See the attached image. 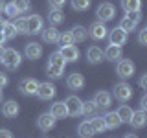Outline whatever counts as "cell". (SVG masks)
<instances>
[{
  "label": "cell",
  "mask_w": 147,
  "mask_h": 138,
  "mask_svg": "<svg viewBox=\"0 0 147 138\" xmlns=\"http://www.w3.org/2000/svg\"><path fill=\"white\" fill-rule=\"evenodd\" d=\"M86 59H88L90 64H98L103 61V50L98 48V46H90L88 50H86Z\"/></svg>",
  "instance_id": "18"
},
{
  "label": "cell",
  "mask_w": 147,
  "mask_h": 138,
  "mask_svg": "<svg viewBox=\"0 0 147 138\" xmlns=\"http://www.w3.org/2000/svg\"><path fill=\"white\" fill-rule=\"evenodd\" d=\"M4 6H6V2H4V0H0V13L4 11Z\"/></svg>",
  "instance_id": "47"
},
{
  "label": "cell",
  "mask_w": 147,
  "mask_h": 138,
  "mask_svg": "<svg viewBox=\"0 0 147 138\" xmlns=\"http://www.w3.org/2000/svg\"><path fill=\"white\" fill-rule=\"evenodd\" d=\"M145 109H147V96L144 94L142 99H140V110H145Z\"/></svg>",
  "instance_id": "44"
},
{
  "label": "cell",
  "mask_w": 147,
  "mask_h": 138,
  "mask_svg": "<svg viewBox=\"0 0 147 138\" xmlns=\"http://www.w3.org/2000/svg\"><path fill=\"white\" fill-rule=\"evenodd\" d=\"M90 127H92V131L94 133H103L105 129V122H103V116H94L90 120Z\"/></svg>",
  "instance_id": "31"
},
{
  "label": "cell",
  "mask_w": 147,
  "mask_h": 138,
  "mask_svg": "<svg viewBox=\"0 0 147 138\" xmlns=\"http://www.w3.org/2000/svg\"><path fill=\"white\" fill-rule=\"evenodd\" d=\"M103 57L107 59V61H118V59H121V48H119V46H114V44H109L107 50L103 52Z\"/></svg>",
  "instance_id": "21"
},
{
  "label": "cell",
  "mask_w": 147,
  "mask_h": 138,
  "mask_svg": "<svg viewBox=\"0 0 147 138\" xmlns=\"http://www.w3.org/2000/svg\"><path fill=\"white\" fill-rule=\"evenodd\" d=\"M40 30H42V18H40V15H30L26 18V33L37 35V33H40Z\"/></svg>",
  "instance_id": "10"
},
{
  "label": "cell",
  "mask_w": 147,
  "mask_h": 138,
  "mask_svg": "<svg viewBox=\"0 0 147 138\" xmlns=\"http://www.w3.org/2000/svg\"><path fill=\"white\" fill-rule=\"evenodd\" d=\"M127 17L131 18L132 22H136V24L142 20V13H140V11H136V13H127Z\"/></svg>",
  "instance_id": "41"
},
{
  "label": "cell",
  "mask_w": 147,
  "mask_h": 138,
  "mask_svg": "<svg viewBox=\"0 0 147 138\" xmlns=\"http://www.w3.org/2000/svg\"><path fill=\"white\" fill-rule=\"evenodd\" d=\"M13 6L18 9V13H26L30 9V0H13Z\"/></svg>",
  "instance_id": "36"
},
{
  "label": "cell",
  "mask_w": 147,
  "mask_h": 138,
  "mask_svg": "<svg viewBox=\"0 0 147 138\" xmlns=\"http://www.w3.org/2000/svg\"><path fill=\"white\" fill-rule=\"evenodd\" d=\"M50 114L55 118V120H63L68 116L66 112V105H64V101H57V103H52V107H50Z\"/></svg>",
  "instance_id": "17"
},
{
  "label": "cell",
  "mask_w": 147,
  "mask_h": 138,
  "mask_svg": "<svg viewBox=\"0 0 147 138\" xmlns=\"http://www.w3.org/2000/svg\"><path fill=\"white\" fill-rule=\"evenodd\" d=\"M50 6H52V9H61L64 4H66V0H48Z\"/></svg>",
  "instance_id": "40"
},
{
  "label": "cell",
  "mask_w": 147,
  "mask_h": 138,
  "mask_svg": "<svg viewBox=\"0 0 147 138\" xmlns=\"http://www.w3.org/2000/svg\"><path fill=\"white\" fill-rule=\"evenodd\" d=\"M112 94H114V98H116L118 101H121V103H125V101H129V99L132 98V87L129 85V83L121 81V83H118V85L114 87Z\"/></svg>",
  "instance_id": "2"
},
{
  "label": "cell",
  "mask_w": 147,
  "mask_h": 138,
  "mask_svg": "<svg viewBox=\"0 0 147 138\" xmlns=\"http://www.w3.org/2000/svg\"><path fill=\"white\" fill-rule=\"evenodd\" d=\"M2 55H4V46H0V61H2Z\"/></svg>",
  "instance_id": "48"
},
{
  "label": "cell",
  "mask_w": 147,
  "mask_h": 138,
  "mask_svg": "<svg viewBox=\"0 0 147 138\" xmlns=\"http://www.w3.org/2000/svg\"><path fill=\"white\" fill-rule=\"evenodd\" d=\"M4 43H6V39H4V33H2V30H0V46H4Z\"/></svg>",
  "instance_id": "46"
},
{
  "label": "cell",
  "mask_w": 147,
  "mask_h": 138,
  "mask_svg": "<svg viewBox=\"0 0 147 138\" xmlns=\"http://www.w3.org/2000/svg\"><path fill=\"white\" fill-rule=\"evenodd\" d=\"M123 138H138V136H136V135H125Z\"/></svg>",
  "instance_id": "49"
},
{
  "label": "cell",
  "mask_w": 147,
  "mask_h": 138,
  "mask_svg": "<svg viewBox=\"0 0 147 138\" xmlns=\"http://www.w3.org/2000/svg\"><path fill=\"white\" fill-rule=\"evenodd\" d=\"M86 31H88V35H90L94 41H103V39H107V35H109L107 26H105V22H101V20L94 22V24H92Z\"/></svg>",
  "instance_id": "7"
},
{
  "label": "cell",
  "mask_w": 147,
  "mask_h": 138,
  "mask_svg": "<svg viewBox=\"0 0 147 138\" xmlns=\"http://www.w3.org/2000/svg\"><path fill=\"white\" fill-rule=\"evenodd\" d=\"M121 7L125 13H136L142 9V0H121Z\"/></svg>",
  "instance_id": "25"
},
{
  "label": "cell",
  "mask_w": 147,
  "mask_h": 138,
  "mask_svg": "<svg viewBox=\"0 0 147 138\" xmlns=\"http://www.w3.org/2000/svg\"><path fill=\"white\" fill-rule=\"evenodd\" d=\"M103 122H105V127L107 129H116V127L121 125V120L118 118L116 110H109V112L103 116Z\"/></svg>",
  "instance_id": "19"
},
{
  "label": "cell",
  "mask_w": 147,
  "mask_h": 138,
  "mask_svg": "<svg viewBox=\"0 0 147 138\" xmlns=\"http://www.w3.org/2000/svg\"><path fill=\"white\" fill-rule=\"evenodd\" d=\"M57 43L61 46H66V44H74V39H72V33L70 31H64V33H59V39Z\"/></svg>",
  "instance_id": "35"
},
{
  "label": "cell",
  "mask_w": 147,
  "mask_h": 138,
  "mask_svg": "<svg viewBox=\"0 0 147 138\" xmlns=\"http://www.w3.org/2000/svg\"><path fill=\"white\" fill-rule=\"evenodd\" d=\"M39 85L40 83L35 79V77H24L20 83H18V89H20L22 94L26 96H35L37 90H39Z\"/></svg>",
  "instance_id": "3"
},
{
  "label": "cell",
  "mask_w": 147,
  "mask_h": 138,
  "mask_svg": "<svg viewBox=\"0 0 147 138\" xmlns=\"http://www.w3.org/2000/svg\"><path fill=\"white\" fill-rule=\"evenodd\" d=\"M48 64L50 66H55V68H63L64 70V66H66V61L59 55V52H55V53H52L50 55V59H48Z\"/></svg>",
  "instance_id": "30"
},
{
  "label": "cell",
  "mask_w": 147,
  "mask_h": 138,
  "mask_svg": "<svg viewBox=\"0 0 147 138\" xmlns=\"http://www.w3.org/2000/svg\"><path fill=\"white\" fill-rule=\"evenodd\" d=\"M64 105H66V112L68 116H79L81 114V105H83V99L77 98V96H68L64 99Z\"/></svg>",
  "instance_id": "5"
},
{
  "label": "cell",
  "mask_w": 147,
  "mask_h": 138,
  "mask_svg": "<svg viewBox=\"0 0 147 138\" xmlns=\"http://www.w3.org/2000/svg\"><path fill=\"white\" fill-rule=\"evenodd\" d=\"M63 72H64L63 68H55V66H50V64L46 66V74H48L52 79H57V77H61V76H63Z\"/></svg>",
  "instance_id": "37"
},
{
  "label": "cell",
  "mask_w": 147,
  "mask_h": 138,
  "mask_svg": "<svg viewBox=\"0 0 147 138\" xmlns=\"http://www.w3.org/2000/svg\"><path fill=\"white\" fill-rule=\"evenodd\" d=\"M0 30H2L4 39H6V41H11V39H15V37L18 35L17 30H15V24H13V22H9V20L2 22V24H0Z\"/></svg>",
  "instance_id": "22"
},
{
  "label": "cell",
  "mask_w": 147,
  "mask_h": 138,
  "mask_svg": "<svg viewBox=\"0 0 147 138\" xmlns=\"http://www.w3.org/2000/svg\"><path fill=\"white\" fill-rule=\"evenodd\" d=\"M96 15H98V20L109 22V20H112V18H114V15H116V7H114L112 4H109V2H103V4L98 7Z\"/></svg>",
  "instance_id": "6"
},
{
  "label": "cell",
  "mask_w": 147,
  "mask_h": 138,
  "mask_svg": "<svg viewBox=\"0 0 147 138\" xmlns=\"http://www.w3.org/2000/svg\"><path fill=\"white\" fill-rule=\"evenodd\" d=\"M24 55L30 61H37V59H40V55H42V46L39 43H28L24 46Z\"/></svg>",
  "instance_id": "15"
},
{
  "label": "cell",
  "mask_w": 147,
  "mask_h": 138,
  "mask_svg": "<svg viewBox=\"0 0 147 138\" xmlns=\"http://www.w3.org/2000/svg\"><path fill=\"white\" fill-rule=\"evenodd\" d=\"M4 13H6L7 18H17V15H20V13H18V9L13 6V2H9V4L4 6Z\"/></svg>",
  "instance_id": "34"
},
{
  "label": "cell",
  "mask_w": 147,
  "mask_h": 138,
  "mask_svg": "<svg viewBox=\"0 0 147 138\" xmlns=\"http://www.w3.org/2000/svg\"><path fill=\"white\" fill-rule=\"evenodd\" d=\"M57 39H59V31L55 30V26H52V28H48V30L42 31V41H44V43L55 44V43H57Z\"/></svg>",
  "instance_id": "26"
},
{
  "label": "cell",
  "mask_w": 147,
  "mask_h": 138,
  "mask_svg": "<svg viewBox=\"0 0 147 138\" xmlns=\"http://www.w3.org/2000/svg\"><path fill=\"white\" fill-rule=\"evenodd\" d=\"M59 55H61L66 63H76L77 59H79V50L74 44H66V46H61V48H59Z\"/></svg>",
  "instance_id": "9"
},
{
  "label": "cell",
  "mask_w": 147,
  "mask_h": 138,
  "mask_svg": "<svg viewBox=\"0 0 147 138\" xmlns=\"http://www.w3.org/2000/svg\"><path fill=\"white\" fill-rule=\"evenodd\" d=\"M145 122H147V114H145V110H136V112H132V118H131V125L134 127V129H142L145 125Z\"/></svg>",
  "instance_id": "20"
},
{
  "label": "cell",
  "mask_w": 147,
  "mask_h": 138,
  "mask_svg": "<svg viewBox=\"0 0 147 138\" xmlns=\"http://www.w3.org/2000/svg\"><path fill=\"white\" fill-rule=\"evenodd\" d=\"M136 26H138V24H136V22H132L129 17H123L121 20H119V26H118V28H121L123 31H127V33H129V31H132Z\"/></svg>",
  "instance_id": "33"
},
{
  "label": "cell",
  "mask_w": 147,
  "mask_h": 138,
  "mask_svg": "<svg viewBox=\"0 0 147 138\" xmlns=\"http://www.w3.org/2000/svg\"><path fill=\"white\" fill-rule=\"evenodd\" d=\"M116 74H118L119 77H121V79L132 77V76H134V63L129 61V59H121V61H118Z\"/></svg>",
  "instance_id": "8"
},
{
  "label": "cell",
  "mask_w": 147,
  "mask_h": 138,
  "mask_svg": "<svg viewBox=\"0 0 147 138\" xmlns=\"http://www.w3.org/2000/svg\"><path fill=\"white\" fill-rule=\"evenodd\" d=\"M18 112H20V107H18V103L13 101V99H9V101H6V103L2 105V114L6 118H15Z\"/></svg>",
  "instance_id": "16"
},
{
  "label": "cell",
  "mask_w": 147,
  "mask_h": 138,
  "mask_svg": "<svg viewBox=\"0 0 147 138\" xmlns=\"http://www.w3.org/2000/svg\"><path fill=\"white\" fill-rule=\"evenodd\" d=\"M140 87L142 89H147V74H144V76L140 77Z\"/></svg>",
  "instance_id": "45"
},
{
  "label": "cell",
  "mask_w": 147,
  "mask_h": 138,
  "mask_svg": "<svg viewBox=\"0 0 147 138\" xmlns=\"http://www.w3.org/2000/svg\"><path fill=\"white\" fill-rule=\"evenodd\" d=\"M132 112H134V110L129 107V105H125V103H123V105H119L118 110H116V114H118V118L121 120V123H129V122H131Z\"/></svg>",
  "instance_id": "24"
},
{
  "label": "cell",
  "mask_w": 147,
  "mask_h": 138,
  "mask_svg": "<svg viewBox=\"0 0 147 138\" xmlns=\"http://www.w3.org/2000/svg\"><path fill=\"white\" fill-rule=\"evenodd\" d=\"M0 63H2L7 70H15V68L20 66L22 55L18 53L15 48H4V55H2V61Z\"/></svg>",
  "instance_id": "1"
},
{
  "label": "cell",
  "mask_w": 147,
  "mask_h": 138,
  "mask_svg": "<svg viewBox=\"0 0 147 138\" xmlns=\"http://www.w3.org/2000/svg\"><path fill=\"white\" fill-rule=\"evenodd\" d=\"M13 24H15L17 33H26V18H17Z\"/></svg>",
  "instance_id": "38"
},
{
  "label": "cell",
  "mask_w": 147,
  "mask_h": 138,
  "mask_svg": "<svg viewBox=\"0 0 147 138\" xmlns=\"http://www.w3.org/2000/svg\"><path fill=\"white\" fill-rule=\"evenodd\" d=\"M66 87L72 89V90H83V87H85V77H83V74L72 72L70 76L66 77Z\"/></svg>",
  "instance_id": "14"
},
{
  "label": "cell",
  "mask_w": 147,
  "mask_h": 138,
  "mask_svg": "<svg viewBox=\"0 0 147 138\" xmlns=\"http://www.w3.org/2000/svg\"><path fill=\"white\" fill-rule=\"evenodd\" d=\"M72 9L74 11H86V9L90 7L92 0H72Z\"/></svg>",
  "instance_id": "32"
},
{
  "label": "cell",
  "mask_w": 147,
  "mask_h": 138,
  "mask_svg": "<svg viewBox=\"0 0 147 138\" xmlns=\"http://www.w3.org/2000/svg\"><path fill=\"white\" fill-rule=\"evenodd\" d=\"M55 120L50 112H44V114H40L39 118H37V127L40 129V131H44V133H48V131H52V129L55 127Z\"/></svg>",
  "instance_id": "12"
},
{
  "label": "cell",
  "mask_w": 147,
  "mask_h": 138,
  "mask_svg": "<svg viewBox=\"0 0 147 138\" xmlns=\"http://www.w3.org/2000/svg\"><path fill=\"white\" fill-rule=\"evenodd\" d=\"M48 20H50L52 26H59V24H63V20H64V13L61 9H52V11L48 13Z\"/></svg>",
  "instance_id": "28"
},
{
  "label": "cell",
  "mask_w": 147,
  "mask_h": 138,
  "mask_svg": "<svg viewBox=\"0 0 147 138\" xmlns=\"http://www.w3.org/2000/svg\"><path fill=\"white\" fill-rule=\"evenodd\" d=\"M0 138H13V135L7 129H0Z\"/></svg>",
  "instance_id": "43"
},
{
  "label": "cell",
  "mask_w": 147,
  "mask_h": 138,
  "mask_svg": "<svg viewBox=\"0 0 147 138\" xmlns=\"http://www.w3.org/2000/svg\"><path fill=\"white\" fill-rule=\"evenodd\" d=\"M70 33H72L74 43H85L86 37H88V31H86V28H83V26H74L70 30Z\"/></svg>",
  "instance_id": "23"
},
{
  "label": "cell",
  "mask_w": 147,
  "mask_h": 138,
  "mask_svg": "<svg viewBox=\"0 0 147 138\" xmlns=\"http://www.w3.org/2000/svg\"><path fill=\"white\" fill-rule=\"evenodd\" d=\"M94 103H96L98 109H109L110 105H112V96H110V92H107V90H99V92H96V96H94Z\"/></svg>",
  "instance_id": "13"
},
{
  "label": "cell",
  "mask_w": 147,
  "mask_h": 138,
  "mask_svg": "<svg viewBox=\"0 0 147 138\" xmlns=\"http://www.w3.org/2000/svg\"><path fill=\"white\" fill-rule=\"evenodd\" d=\"M77 135H79L81 138H92V136L96 135V133L92 131L88 120H85V122H81V123H79V127H77Z\"/></svg>",
  "instance_id": "27"
},
{
  "label": "cell",
  "mask_w": 147,
  "mask_h": 138,
  "mask_svg": "<svg viewBox=\"0 0 147 138\" xmlns=\"http://www.w3.org/2000/svg\"><path fill=\"white\" fill-rule=\"evenodd\" d=\"M9 83V77H7V74H4V72H0V89H4Z\"/></svg>",
  "instance_id": "42"
},
{
  "label": "cell",
  "mask_w": 147,
  "mask_h": 138,
  "mask_svg": "<svg viewBox=\"0 0 147 138\" xmlns=\"http://www.w3.org/2000/svg\"><path fill=\"white\" fill-rule=\"evenodd\" d=\"M96 110H98V107H96L94 99L83 101V105H81V114H85V116H94Z\"/></svg>",
  "instance_id": "29"
},
{
  "label": "cell",
  "mask_w": 147,
  "mask_h": 138,
  "mask_svg": "<svg viewBox=\"0 0 147 138\" xmlns=\"http://www.w3.org/2000/svg\"><path fill=\"white\" fill-rule=\"evenodd\" d=\"M55 92H57L55 85L50 83V81H46V83H40L39 85V90H37L35 96H39V99H42V101H50V99L55 98Z\"/></svg>",
  "instance_id": "4"
},
{
  "label": "cell",
  "mask_w": 147,
  "mask_h": 138,
  "mask_svg": "<svg viewBox=\"0 0 147 138\" xmlns=\"http://www.w3.org/2000/svg\"><path fill=\"white\" fill-rule=\"evenodd\" d=\"M138 43H140L142 46H145V44H147V28L140 30V33H138Z\"/></svg>",
  "instance_id": "39"
},
{
  "label": "cell",
  "mask_w": 147,
  "mask_h": 138,
  "mask_svg": "<svg viewBox=\"0 0 147 138\" xmlns=\"http://www.w3.org/2000/svg\"><path fill=\"white\" fill-rule=\"evenodd\" d=\"M127 31H123L121 28H114L112 31H110V33L107 35L109 37V41H110V44H114V46H119V48H121L123 44L127 43Z\"/></svg>",
  "instance_id": "11"
},
{
  "label": "cell",
  "mask_w": 147,
  "mask_h": 138,
  "mask_svg": "<svg viewBox=\"0 0 147 138\" xmlns=\"http://www.w3.org/2000/svg\"><path fill=\"white\" fill-rule=\"evenodd\" d=\"M2 98H4V94H2V89H0V101H2Z\"/></svg>",
  "instance_id": "50"
}]
</instances>
